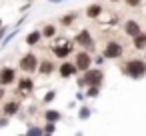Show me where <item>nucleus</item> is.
<instances>
[{
    "mask_svg": "<svg viewBox=\"0 0 146 136\" xmlns=\"http://www.w3.org/2000/svg\"><path fill=\"white\" fill-rule=\"evenodd\" d=\"M74 42H76V44H80V46H86V48H92V46H94V40H92V36H90V32H88V30L78 32V34L74 36Z\"/></svg>",
    "mask_w": 146,
    "mask_h": 136,
    "instance_id": "nucleus-7",
    "label": "nucleus"
},
{
    "mask_svg": "<svg viewBox=\"0 0 146 136\" xmlns=\"http://www.w3.org/2000/svg\"><path fill=\"white\" fill-rule=\"evenodd\" d=\"M92 62H96V64H102V62H104V56L100 54V56H96V60H92Z\"/></svg>",
    "mask_w": 146,
    "mask_h": 136,
    "instance_id": "nucleus-28",
    "label": "nucleus"
},
{
    "mask_svg": "<svg viewBox=\"0 0 146 136\" xmlns=\"http://www.w3.org/2000/svg\"><path fill=\"white\" fill-rule=\"evenodd\" d=\"M90 114H92V112H90V108H86V106H82V108L78 110V118H80V120H86V118H90Z\"/></svg>",
    "mask_w": 146,
    "mask_h": 136,
    "instance_id": "nucleus-20",
    "label": "nucleus"
},
{
    "mask_svg": "<svg viewBox=\"0 0 146 136\" xmlns=\"http://www.w3.org/2000/svg\"><path fill=\"white\" fill-rule=\"evenodd\" d=\"M14 78H16V72H14V68H2L0 70V84L2 86H8V84H12L14 82Z\"/></svg>",
    "mask_w": 146,
    "mask_h": 136,
    "instance_id": "nucleus-8",
    "label": "nucleus"
},
{
    "mask_svg": "<svg viewBox=\"0 0 146 136\" xmlns=\"http://www.w3.org/2000/svg\"><path fill=\"white\" fill-rule=\"evenodd\" d=\"M134 38V48L136 50H144L146 48V34L144 32H138L136 36H132Z\"/></svg>",
    "mask_w": 146,
    "mask_h": 136,
    "instance_id": "nucleus-14",
    "label": "nucleus"
},
{
    "mask_svg": "<svg viewBox=\"0 0 146 136\" xmlns=\"http://www.w3.org/2000/svg\"><path fill=\"white\" fill-rule=\"evenodd\" d=\"M110 2H118V0H110Z\"/></svg>",
    "mask_w": 146,
    "mask_h": 136,
    "instance_id": "nucleus-32",
    "label": "nucleus"
},
{
    "mask_svg": "<svg viewBox=\"0 0 146 136\" xmlns=\"http://www.w3.org/2000/svg\"><path fill=\"white\" fill-rule=\"evenodd\" d=\"M122 52H124L122 44L112 40V42H108V44L104 46V52H102V56H104V58H112V60H114V58H120V56H122Z\"/></svg>",
    "mask_w": 146,
    "mask_h": 136,
    "instance_id": "nucleus-3",
    "label": "nucleus"
},
{
    "mask_svg": "<svg viewBox=\"0 0 146 136\" xmlns=\"http://www.w3.org/2000/svg\"><path fill=\"white\" fill-rule=\"evenodd\" d=\"M40 34H42V36H46V38H52V36L56 34V28H54L52 24H48V26H44V30H42Z\"/></svg>",
    "mask_w": 146,
    "mask_h": 136,
    "instance_id": "nucleus-19",
    "label": "nucleus"
},
{
    "mask_svg": "<svg viewBox=\"0 0 146 136\" xmlns=\"http://www.w3.org/2000/svg\"><path fill=\"white\" fill-rule=\"evenodd\" d=\"M52 52H54V56H58V58H66V56L72 52V42L66 40V38H60L58 44L52 48Z\"/></svg>",
    "mask_w": 146,
    "mask_h": 136,
    "instance_id": "nucleus-4",
    "label": "nucleus"
},
{
    "mask_svg": "<svg viewBox=\"0 0 146 136\" xmlns=\"http://www.w3.org/2000/svg\"><path fill=\"white\" fill-rule=\"evenodd\" d=\"M124 74L134 78V80L142 78L146 74V62L144 60H128L126 66H124Z\"/></svg>",
    "mask_w": 146,
    "mask_h": 136,
    "instance_id": "nucleus-1",
    "label": "nucleus"
},
{
    "mask_svg": "<svg viewBox=\"0 0 146 136\" xmlns=\"http://www.w3.org/2000/svg\"><path fill=\"white\" fill-rule=\"evenodd\" d=\"M44 116H46L48 122H58V120H60V112H58V110H46Z\"/></svg>",
    "mask_w": 146,
    "mask_h": 136,
    "instance_id": "nucleus-18",
    "label": "nucleus"
},
{
    "mask_svg": "<svg viewBox=\"0 0 146 136\" xmlns=\"http://www.w3.org/2000/svg\"><path fill=\"white\" fill-rule=\"evenodd\" d=\"M124 32H126L128 36H136V34H138V32H142V30H140L138 22H134V20H128V22L124 24Z\"/></svg>",
    "mask_w": 146,
    "mask_h": 136,
    "instance_id": "nucleus-13",
    "label": "nucleus"
},
{
    "mask_svg": "<svg viewBox=\"0 0 146 136\" xmlns=\"http://www.w3.org/2000/svg\"><path fill=\"white\" fill-rule=\"evenodd\" d=\"M36 66H38V58L34 54L28 52L20 58V70H24V72H36Z\"/></svg>",
    "mask_w": 146,
    "mask_h": 136,
    "instance_id": "nucleus-5",
    "label": "nucleus"
},
{
    "mask_svg": "<svg viewBox=\"0 0 146 136\" xmlns=\"http://www.w3.org/2000/svg\"><path fill=\"white\" fill-rule=\"evenodd\" d=\"M100 12H102V6H100V4H90V6L86 8V16H88V18H96Z\"/></svg>",
    "mask_w": 146,
    "mask_h": 136,
    "instance_id": "nucleus-17",
    "label": "nucleus"
},
{
    "mask_svg": "<svg viewBox=\"0 0 146 136\" xmlns=\"http://www.w3.org/2000/svg\"><path fill=\"white\" fill-rule=\"evenodd\" d=\"M50 4H58V2H64V0H48Z\"/></svg>",
    "mask_w": 146,
    "mask_h": 136,
    "instance_id": "nucleus-30",
    "label": "nucleus"
},
{
    "mask_svg": "<svg viewBox=\"0 0 146 136\" xmlns=\"http://www.w3.org/2000/svg\"><path fill=\"white\" fill-rule=\"evenodd\" d=\"M84 72H86L84 78L78 80L80 86H100L102 84V78H104L102 70H84Z\"/></svg>",
    "mask_w": 146,
    "mask_h": 136,
    "instance_id": "nucleus-2",
    "label": "nucleus"
},
{
    "mask_svg": "<svg viewBox=\"0 0 146 136\" xmlns=\"http://www.w3.org/2000/svg\"><path fill=\"white\" fill-rule=\"evenodd\" d=\"M58 72H60V76H62V78H70V76H74V74H76V66H74V64H70V62H64V64L58 68Z\"/></svg>",
    "mask_w": 146,
    "mask_h": 136,
    "instance_id": "nucleus-11",
    "label": "nucleus"
},
{
    "mask_svg": "<svg viewBox=\"0 0 146 136\" xmlns=\"http://www.w3.org/2000/svg\"><path fill=\"white\" fill-rule=\"evenodd\" d=\"M94 20H98V22H100V24H104V26H112V24H116V22H118V16H116V14H112V12H104V10H102Z\"/></svg>",
    "mask_w": 146,
    "mask_h": 136,
    "instance_id": "nucleus-9",
    "label": "nucleus"
},
{
    "mask_svg": "<svg viewBox=\"0 0 146 136\" xmlns=\"http://www.w3.org/2000/svg\"><path fill=\"white\" fill-rule=\"evenodd\" d=\"M90 64H92V58H90L88 52H78L76 54V62H74L76 70H88Z\"/></svg>",
    "mask_w": 146,
    "mask_h": 136,
    "instance_id": "nucleus-6",
    "label": "nucleus"
},
{
    "mask_svg": "<svg viewBox=\"0 0 146 136\" xmlns=\"http://www.w3.org/2000/svg\"><path fill=\"white\" fill-rule=\"evenodd\" d=\"M18 110H20V104L18 102H6L4 104V114L6 116H14Z\"/></svg>",
    "mask_w": 146,
    "mask_h": 136,
    "instance_id": "nucleus-15",
    "label": "nucleus"
},
{
    "mask_svg": "<svg viewBox=\"0 0 146 136\" xmlns=\"http://www.w3.org/2000/svg\"><path fill=\"white\" fill-rule=\"evenodd\" d=\"M2 96H4V86L0 84V98H2Z\"/></svg>",
    "mask_w": 146,
    "mask_h": 136,
    "instance_id": "nucleus-31",
    "label": "nucleus"
},
{
    "mask_svg": "<svg viewBox=\"0 0 146 136\" xmlns=\"http://www.w3.org/2000/svg\"><path fill=\"white\" fill-rule=\"evenodd\" d=\"M126 4H128V6H138L140 0H126Z\"/></svg>",
    "mask_w": 146,
    "mask_h": 136,
    "instance_id": "nucleus-27",
    "label": "nucleus"
},
{
    "mask_svg": "<svg viewBox=\"0 0 146 136\" xmlns=\"http://www.w3.org/2000/svg\"><path fill=\"white\" fill-rule=\"evenodd\" d=\"M32 88H34V82H32L30 78H20V82H18V92H22V94H30Z\"/></svg>",
    "mask_w": 146,
    "mask_h": 136,
    "instance_id": "nucleus-12",
    "label": "nucleus"
},
{
    "mask_svg": "<svg viewBox=\"0 0 146 136\" xmlns=\"http://www.w3.org/2000/svg\"><path fill=\"white\" fill-rule=\"evenodd\" d=\"M54 130H56V126H54V122H48V124H46V128H44V132H46V134H52Z\"/></svg>",
    "mask_w": 146,
    "mask_h": 136,
    "instance_id": "nucleus-25",
    "label": "nucleus"
},
{
    "mask_svg": "<svg viewBox=\"0 0 146 136\" xmlns=\"http://www.w3.org/2000/svg\"><path fill=\"white\" fill-rule=\"evenodd\" d=\"M4 34H6V26H4V28H2V26H0V40H2V38H4Z\"/></svg>",
    "mask_w": 146,
    "mask_h": 136,
    "instance_id": "nucleus-29",
    "label": "nucleus"
},
{
    "mask_svg": "<svg viewBox=\"0 0 146 136\" xmlns=\"http://www.w3.org/2000/svg\"><path fill=\"white\" fill-rule=\"evenodd\" d=\"M54 98H56V92H54V90H52V92H48V94H46V96H44V102H46V104H48V102H52V100H54Z\"/></svg>",
    "mask_w": 146,
    "mask_h": 136,
    "instance_id": "nucleus-24",
    "label": "nucleus"
},
{
    "mask_svg": "<svg viewBox=\"0 0 146 136\" xmlns=\"http://www.w3.org/2000/svg\"><path fill=\"white\" fill-rule=\"evenodd\" d=\"M100 94V88L98 86H88V92H86V96H90V98H96Z\"/></svg>",
    "mask_w": 146,
    "mask_h": 136,
    "instance_id": "nucleus-23",
    "label": "nucleus"
},
{
    "mask_svg": "<svg viewBox=\"0 0 146 136\" xmlns=\"http://www.w3.org/2000/svg\"><path fill=\"white\" fill-rule=\"evenodd\" d=\"M36 70H38L42 76H48V74H52V70H54V62H52V60H42V62H38Z\"/></svg>",
    "mask_w": 146,
    "mask_h": 136,
    "instance_id": "nucleus-10",
    "label": "nucleus"
},
{
    "mask_svg": "<svg viewBox=\"0 0 146 136\" xmlns=\"http://www.w3.org/2000/svg\"><path fill=\"white\" fill-rule=\"evenodd\" d=\"M6 124H8V116L4 114V118H0V128H4Z\"/></svg>",
    "mask_w": 146,
    "mask_h": 136,
    "instance_id": "nucleus-26",
    "label": "nucleus"
},
{
    "mask_svg": "<svg viewBox=\"0 0 146 136\" xmlns=\"http://www.w3.org/2000/svg\"><path fill=\"white\" fill-rule=\"evenodd\" d=\"M40 38H42V34H40L38 30H34V32H30V34L26 36V44H28V46H36V44L40 42Z\"/></svg>",
    "mask_w": 146,
    "mask_h": 136,
    "instance_id": "nucleus-16",
    "label": "nucleus"
},
{
    "mask_svg": "<svg viewBox=\"0 0 146 136\" xmlns=\"http://www.w3.org/2000/svg\"><path fill=\"white\" fill-rule=\"evenodd\" d=\"M74 20H76V14H68V16H62V18H60V22H62L64 26H70Z\"/></svg>",
    "mask_w": 146,
    "mask_h": 136,
    "instance_id": "nucleus-21",
    "label": "nucleus"
},
{
    "mask_svg": "<svg viewBox=\"0 0 146 136\" xmlns=\"http://www.w3.org/2000/svg\"><path fill=\"white\" fill-rule=\"evenodd\" d=\"M0 26H2V20H0Z\"/></svg>",
    "mask_w": 146,
    "mask_h": 136,
    "instance_id": "nucleus-33",
    "label": "nucleus"
},
{
    "mask_svg": "<svg viewBox=\"0 0 146 136\" xmlns=\"http://www.w3.org/2000/svg\"><path fill=\"white\" fill-rule=\"evenodd\" d=\"M26 134H28V136H40V134H44V130H42V128H38V126H30Z\"/></svg>",
    "mask_w": 146,
    "mask_h": 136,
    "instance_id": "nucleus-22",
    "label": "nucleus"
}]
</instances>
